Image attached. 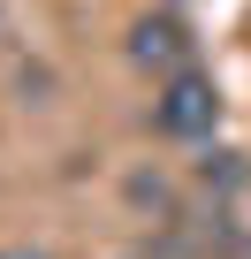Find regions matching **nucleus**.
<instances>
[{"label": "nucleus", "mask_w": 251, "mask_h": 259, "mask_svg": "<svg viewBox=\"0 0 251 259\" xmlns=\"http://www.w3.org/2000/svg\"><path fill=\"white\" fill-rule=\"evenodd\" d=\"M0 259H46L38 244H0Z\"/></svg>", "instance_id": "obj_4"}, {"label": "nucleus", "mask_w": 251, "mask_h": 259, "mask_svg": "<svg viewBox=\"0 0 251 259\" xmlns=\"http://www.w3.org/2000/svg\"><path fill=\"white\" fill-rule=\"evenodd\" d=\"M198 183H206V191H213V206H221L228 191H243V183H251V160H243V153H228V145H206Z\"/></svg>", "instance_id": "obj_3"}, {"label": "nucleus", "mask_w": 251, "mask_h": 259, "mask_svg": "<svg viewBox=\"0 0 251 259\" xmlns=\"http://www.w3.org/2000/svg\"><path fill=\"white\" fill-rule=\"evenodd\" d=\"M153 130H160V138H183V145H213V130H221V92H213V76L190 69V76L160 84Z\"/></svg>", "instance_id": "obj_1"}, {"label": "nucleus", "mask_w": 251, "mask_h": 259, "mask_svg": "<svg viewBox=\"0 0 251 259\" xmlns=\"http://www.w3.org/2000/svg\"><path fill=\"white\" fill-rule=\"evenodd\" d=\"M130 61H137V69H160V76L175 84V76H190V31H183L175 16H145V23L130 31Z\"/></svg>", "instance_id": "obj_2"}]
</instances>
